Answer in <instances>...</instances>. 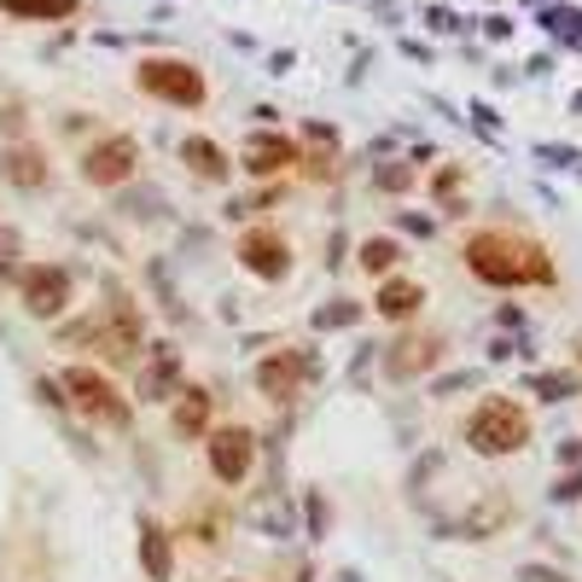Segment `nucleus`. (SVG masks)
Instances as JSON below:
<instances>
[{
    "mask_svg": "<svg viewBox=\"0 0 582 582\" xmlns=\"http://www.w3.org/2000/svg\"><path fill=\"white\" fill-rule=\"evenodd\" d=\"M466 268L490 286H524V280H553V263L542 257V245L513 239V234H477L466 239Z\"/></svg>",
    "mask_w": 582,
    "mask_h": 582,
    "instance_id": "obj_1",
    "label": "nucleus"
},
{
    "mask_svg": "<svg viewBox=\"0 0 582 582\" xmlns=\"http://www.w3.org/2000/svg\"><path fill=\"white\" fill-rule=\"evenodd\" d=\"M466 443H472L477 454H519V448L530 443V420H524L519 402L490 396V402H477V408H472Z\"/></svg>",
    "mask_w": 582,
    "mask_h": 582,
    "instance_id": "obj_2",
    "label": "nucleus"
},
{
    "mask_svg": "<svg viewBox=\"0 0 582 582\" xmlns=\"http://www.w3.org/2000/svg\"><path fill=\"white\" fill-rule=\"evenodd\" d=\"M140 88L151 99H169V106H205V76H198L187 59H146Z\"/></svg>",
    "mask_w": 582,
    "mask_h": 582,
    "instance_id": "obj_3",
    "label": "nucleus"
},
{
    "mask_svg": "<svg viewBox=\"0 0 582 582\" xmlns=\"http://www.w3.org/2000/svg\"><path fill=\"white\" fill-rule=\"evenodd\" d=\"M65 391L76 396V408H82L88 420H106V425H129V402H122L106 378H99L93 367H70L65 373Z\"/></svg>",
    "mask_w": 582,
    "mask_h": 582,
    "instance_id": "obj_4",
    "label": "nucleus"
},
{
    "mask_svg": "<svg viewBox=\"0 0 582 582\" xmlns=\"http://www.w3.org/2000/svg\"><path fill=\"white\" fill-rule=\"evenodd\" d=\"M135 158H140L135 140L129 135H111V140H99L82 158V175L93 187H117V181H129V175H135Z\"/></svg>",
    "mask_w": 582,
    "mask_h": 582,
    "instance_id": "obj_5",
    "label": "nucleus"
},
{
    "mask_svg": "<svg viewBox=\"0 0 582 582\" xmlns=\"http://www.w3.org/2000/svg\"><path fill=\"white\" fill-rule=\"evenodd\" d=\"M65 303H70V274L65 268H30V274H23V309H30V315L53 320Z\"/></svg>",
    "mask_w": 582,
    "mask_h": 582,
    "instance_id": "obj_6",
    "label": "nucleus"
},
{
    "mask_svg": "<svg viewBox=\"0 0 582 582\" xmlns=\"http://www.w3.org/2000/svg\"><path fill=\"white\" fill-rule=\"evenodd\" d=\"M239 263L257 274V280H286V268H292V250L280 245V234H245L239 239Z\"/></svg>",
    "mask_w": 582,
    "mask_h": 582,
    "instance_id": "obj_7",
    "label": "nucleus"
},
{
    "mask_svg": "<svg viewBox=\"0 0 582 582\" xmlns=\"http://www.w3.org/2000/svg\"><path fill=\"white\" fill-rule=\"evenodd\" d=\"M437 349H443V344H437L432 333H408L402 344L385 349V373H391V378H414V373H425V367L437 362Z\"/></svg>",
    "mask_w": 582,
    "mask_h": 582,
    "instance_id": "obj_8",
    "label": "nucleus"
},
{
    "mask_svg": "<svg viewBox=\"0 0 582 582\" xmlns=\"http://www.w3.org/2000/svg\"><path fill=\"white\" fill-rule=\"evenodd\" d=\"M210 466L221 484H245V472H250V437L245 432H216L210 437Z\"/></svg>",
    "mask_w": 582,
    "mask_h": 582,
    "instance_id": "obj_9",
    "label": "nucleus"
},
{
    "mask_svg": "<svg viewBox=\"0 0 582 582\" xmlns=\"http://www.w3.org/2000/svg\"><path fill=\"white\" fill-rule=\"evenodd\" d=\"M93 338H99V349H106L111 362H129L135 349H140V320H135V309H129V303H117V309H111V320L99 326Z\"/></svg>",
    "mask_w": 582,
    "mask_h": 582,
    "instance_id": "obj_10",
    "label": "nucleus"
},
{
    "mask_svg": "<svg viewBox=\"0 0 582 582\" xmlns=\"http://www.w3.org/2000/svg\"><path fill=\"white\" fill-rule=\"evenodd\" d=\"M303 378H309V362L303 356H268L263 367H257V385H263V396H274V402H286Z\"/></svg>",
    "mask_w": 582,
    "mask_h": 582,
    "instance_id": "obj_11",
    "label": "nucleus"
},
{
    "mask_svg": "<svg viewBox=\"0 0 582 582\" xmlns=\"http://www.w3.org/2000/svg\"><path fill=\"white\" fill-rule=\"evenodd\" d=\"M286 164H297V146L286 135H257V140L245 146V169H257V175H274V169H286Z\"/></svg>",
    "mask_w": 582,
    "mask_h": 582,
    "instance_id": "obj_12",
    "label": "nucleus"
},
{
    "mask_svg": "<svg viewBox=\"0 0 582 582\" xmlns=\"http://www.w3.org/2000/svg\"><path fill=\"white\" fill-rule=\"evenodd\" d=\"M0 175H7L12 187H23V193L47 187V164H41V151H36V146H12L7 158H0Z\"/></svg>",
    "mask_w": 582,
    "mask_h": 582,
    "instance_id": "obj_13",
    "label": "nucleus"
},
{
    "mask_svg": "<svg viewBox=\"0 0 582 582\" xmlns=\"http://www.w3.org/2000/svg\"><path fill=\"white\" fill-rule=\"evenodd\" d=\"M175 373H181V367H175V349L158 344V349H151V367L140 373V396H146V402L169 396V391H175Z\"/></svg>",
    "mask_w": 582,
    "mask_h": 582,
    "instance_id": "obj_14",
    "label": "nucleus"
},
{
    "mask_svg": "<svg viewBox=\"0 0 582 582\" xmlns=\"http://www.w3.org/2000/svg\"><path fill=\"white\" fill-rule=\"evenodd\" d=\"M420 303H425V292L414 280H385L378 286V315H391V320H408Z\"/></svg>",
    "mask_w": 582,
    "mask_h": 582,
    "instance_id": "obj_15",
    "label": "nucleus"
},
{
    "mask_svg": "<svg viewBox=\"0 0 582 582\" xmlns=\"http://www.w3.org/2000/svg\"><path fill=\"white\" fill-rule=\"evenodd\" d=\"M181 158H187L198 175H205V181H227V158H221L210 140H198V135H193V140L181 146Z\"/></svg>",
    "mask_w": 582,
    "mask_h": 582,
    "instance_id": "obj_16",
    "label": "nucleus"
},
{
    "mask_svg": "<svg viewBox=\"0 0 582 582\" xmlns=\"http://www.w3.org/2000/svg\"><path fill=\"white\" fill-rule=\"evenodd\" d=\"M205 420H210V396H205V391H181V408H175V432H181V437H198V432H205Z\"/></svg>",
    "mask_w": 582,
    "mask_h": 582,
    "instance_id": "obj_17",
    "label": "nucleus"
},
{
    "mask_svg": "<svg viewBox=\"0 0 582 582\" xmlns=\"http://www.w3.org/2000/svg\"><path fill=\"white\" fill-rule=\"evenodd\" d=\"M140 565L151 571V582H169V542H164V530H140Z\"/></svg>",
    "mask_w": 582,
    "mask_h": 582,
    "instance_id": "obj_18",
    "label": "nucleus"
},
{
    "mask_svg": "<svg viewBox=\"0 0 582 582\" xmlns=\"http://www.w3.org/2000/svg\"><path fill=\"white\" fill-rule=\"evenodd\" d=\"M7 12H23V18H65L76 0H0Z\"/></svg>",
    "mask_w": 582,
    "mask_h": 582,
    "instance_id": "obj_19",
    "label": "nucleus"
},
{
    "mask_svg": "<svg viewBox=\"0 0 582 582\" xmlns=\"http://www.w3.org/2000/svg\"><path fill=\"white\" fill-rule=\"evenodd\" d=\"M391 263H396V245H391V239H367V245H362V268L385 274Z\"/></svg>",
    "mask_w": 582,
    "mask_h": 582,
    "instance_id": "obj_20",
    "label": "nucleus"
},
{
    "mask_svg": "<svg viewBox=\"0 0 582 582\" xmlns=\"http://www.w3.org/2000/svg\"><path fill=\"white\" fill-rule=\"evenodd\" d=\"M524 582H560V576L553 571H524Z\"/></svg>",
    "mask_w": 582,
    "mask_h": 582,
    "instance_id": "obj_21",
    "label": "nucleus"
},
{
    "mask_svg": "<svg viewBox=\"0 0 582 582\" xmlns=\"http://www.w3.org/2000/svg\"><path fill=\"white\" fill-rule=\"evenodd\" d=\"M7 274H12V263H7V257H0V280H7Z\"/></svg>",
    "mask_w": 582,
    "mask_h": 582,
    "instance_id": "obj_22",
    "label": "nucleus"
}]
</instances>
